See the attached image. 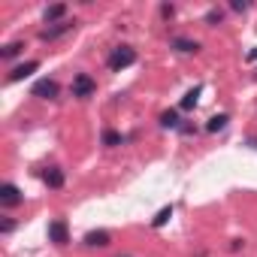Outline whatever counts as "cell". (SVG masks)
Wrapping results in <instances>:
<instances>
[{
  "instance_id": "1",
  "label": "cell",
  "mask_w": 257,
  "mask_h": 257,
  "mask_svg": "<svg viewBox=\"0 0 257 257\" xmlns=\"http://www.w3.org/2000/svg\"><path fill=\"white\" fill-rule=\"evenodd\" d=\"M131 64H137V52L131 49V46H121V49H115L112 55H109V70H124V67H131Z\"/></svg>"
},
{
  "instance_id": "2",
  "label": "cell",
  "mask_w": 257,
  "mask_h": 257,
  "mask_svg": "<svg viewBox=\"0 0 257 257\" xmlns=\"http://www.w3.org/2000/svg\"><path fill=\"white\" fill-rule=\"evenodd\" d=\"M94 91H97V85H94V79H91V76L79 73V76L73 79V97H82V100H85V97H91Z\"/></svg>"
},
{
  "instance_id": "3",
  "label": "cell",
  "mask_w": 257,
  "mask_h": 257,
  "mask_svg": "<svg viewBox=\"0 0 257 257\" xmlns=\"http://www.w3.org/2000/svg\"><path fill=\"white\" fill-rule=\"evenodd\" d=\"M31 94L40 97V100H55V97H58V82H55V79H40V82L31 88Z\"/></svg>"
},
{
  "instance_id": "4",
  "label": "cell",
  "mask_w": 257,
  "mask_h": 257,
  "mask_svg": "<svg viewBox=\"0 0 257 257\" xmlns=\"http://www.w3.org/2000/svg\"><path fill=\"white\" fill-rule=\"evenodd\" d=\"M49 239H52L55 245H67V239H70V233H67V224H64L61 218L49 224Z\"/></svg>"
},
{
  "instance_id": "5",
  "label": "cell",
  "mask_w": 257,
  "mask_h": 257,
  "mask_svg": "<svg viewBox=\"0 0 257 257\" xmlns=\"http://www.w3.org/2000/svg\"><path fill=\"white\" fill-rule=\"evenodd\" d=\"M0 203H4V206H19L22 203V191L16 185H4V188H0Z\"/></svg>"
},
{
  "instance_id": "6",
  "label": "cell",
  "mask_w": 257,
  "mask_h": 257,
  "mask_svg": "<svg viewBox=\"0 0 257 257\" xmlns=\"http://www.w3.org/2000/svg\"><path fill=\"white\" fill-rule=\"evenodd\" d=\"M67 31H73V22H58L55 28L40 31V40H58V37H61V34H67Z\"/></svg>"
},
{
  "instance_id": "7",
  "label": "cell",
  "mask_w": 257,
  "mask_h": 257,
  "mask_svg": "<svg viewBox=\"0 0 257 257\" xmlns=\"http://www.w3.org/2000/svg\"><path fill=\"white\" fill-rule=\"evenodd\" d=\"M40 70V61H28V64H22V67H16L13 73H10V82H22L25 76H31V73H37Z\"/></svg>"
},
{
  "instance_id": "8",
  "label": "cell",
  "mask_w": 257,
  "mask_h": 257,
  "mask_svg": "<svg viewBox=\"0 0 257 257\" xmlns=\"http://www.w3.org/2000/svg\"><path fill=\"white\" fill-rule=\"evenodd\" d=\"M85 245H91V248H106V245H109V233H106V230H91V233L85 236Z\"/></svg>"
},
{
  "instance_id": "9",
  "label": "cell",
  "mask_w": 257,
  "mask_h": 257,
  "mask_svg": "<svg viewBox=\"0 0 257 257\" xmlns=\"http://www.w3.org/2000/svg\"><path fill=\"white\" fill-rule=\"evenodd\" d=\"M43 179H46V185H49V188H61V185H64V173H61L58 167H49Z\"/></svg>"
},
{
  "instance_id": "10",
  "label": "cell",
  "mask_w": 257,
  "mask_h": 257,
  "mask_svg": "<svg viewBox=\"0 0 257 257\" xmlns=\"http://www.w3.org/2000/svg\"><path fill=\"white\" fill-rule=\"evenodd\" d=\"M64 13H67V7H64V4H55V7H49V10H46V22L52 25V22L64 19Z\"/></svg>"
},
{
  "instance_id": "11",
  "label": "cell",
  "mask_w": 257,
  "mask_h": 257,
  "mask_svg": "<svg viewBox=\"0 0 257 257\" xmlns=\"http://www.w3.org/2000/svg\"><path fill=\"white\" fill-rule=\"evenodd\" d=\"M200 91H203V88H191V91L182 97V109H194V106H197V100H200Z\"/></svg>"
},
{
  "instance_id": "12",
  "label": "cell",
  "mask_w": 257,
  "mask_h": 257,
  "mask_svg": "<svg viewBox=\"0 0 257 257\" xmlns=\"http://www.w3.org/2000/svg\"><path fill=\"white\" fill-rule=\"evenodd\" d=\"M227 121H230L227 115H215V118H209V124H206V127H209L212 134H218V131H224V127H227Z\"/></svg>"
},
{
  "instance_id": "13",
  "label": "cell",
  "mask_w": 257,
  "mask_h": 257,
  "mask_svg": "<svg viewBox=\"0 0 257 257\" xmlns=\"http://www.w3.org/2000/svg\"><path fill=\"white\" fill-rule=\"evenodd\" d=\"M170 218H173V206H164V209H161V212L155 215V221H152V224H155V227H164V224H167Z\"/></svg>"
},
{
  "instance_id": "14",
  "label": "cell",
  "mask_w": 257,
  "mask_h": 257,
  "mask_svg": "<svg viewBox=\"0 0 257 257\" xmlns=\"http://www.w3.org/2000/svg\"><path fill=\"white\" fill-rule=\"evenodd\" d=\"M121 143H124L121 134H115V131H103V146H121Z\"/></svg>"
},
{
  "instance_id": "15",
  "label": "cell",
  "mask_w": 257,
  "mask_h": 257,
  "mask_svg": "<svg viewBox=\"0 0 257 257\" xmlns=\"http://www.w3.org/2000/svg\"><path fill=\"white\" fill-rule=\"evenodd\" d=\"M161 127H179V115L176 112H164L161 115Z\"/></svg>"
},
{
  "instance_id": "16",
  "label": "cell",
  "mask_w": 257,
  "mask_h": 257,
  "mask_svg": "<svg viewBox=\"0 0 257 257\" xmlns=\"http://www.w3.org/2000/svg\"><path fill=\"white\" fill-rule=\"evenodd\" d=\"M22 49H25L22 43H10V46H4V52H0V55H4V58H16Z\"/></svg>"
},
{
  "instance_id": "17",
  "label": "cell",
  "mask_w": 257,
  "mask_h": 257,
  "mask_svg": "<svg viewBox=\"0 0 257 257\" xmlns=\"http://www.w3.org/2000/svg\"><path fill=\"white\" fill-rule=\"evenodd\" d=\"M176 49H179V52H197L200 46H197V43H191V40H176Z\"/></svg>"
},
{
  "instance_id": "18",
  "label": "cell",
  "mask_w": 257,
  "mask_h": 257,
  "mask_svg": "<svg viewBox=\"0 0 257 257\" xmlns=\"http://www.w3.org/2000/svg\"><path fill=\"white\" fill-rule=\"evenodd\" d=\"M206 22H209V25H218V22H221V10H209V13H206Z\"/></svg>"
},
{
  "instance_id": "19",
  "label": "cell",
  "mask_w": 257,
  "mask_h": 257,
  "mask_svg": "<svg viewBox=\"0 0 257 257\" xmlns=\"http://www.w3.org/2000/svg\"><path fill=\"white\" fill-rule=\"evenodd\" d=\"M230 7H233L236 13H245V10H248V4H242V0H233V4H230Z\"/></svg>"
},
{
  "instance_id": "20",
  "label": "cell",
  "mask_w": 257,
  "mask_h": 257,
  "mask_svg": "<svg viewBox=\"0 0 257 257\" xmlns=\"http://www.w3.org/2000/svg\"><path fill=\"white\" fill-rule=\"evenodd\" d=\"M248 61H257V49H251V52H248Z\"/></svg>"
}]
</instances>
